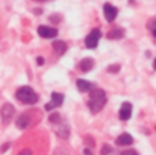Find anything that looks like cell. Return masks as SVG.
Returning a JSON list of instances; mask_svg holds the SVG:
<instances>
[{
    "label": "cell",
    "mask_w": 156,
    "mask_h": 155,
    "mask_svg": "<svg viewBox=\"0 0 156 155\" xmlns=\"http://www.w3.org/2000/svg\"><path fill=\"white\" fill-rule=\"evenodd\" d=\"M12 114H14V108H12V105L6 103V105L2 106V119H3V122H8V120L12 117Z\"/></svg>",
    "instance_id": "10"
},
{
    "label": "cell",
    "mask_w": 156,
    "mask_h": 155,
    "mask_svg": "<svg viewBox=\"0 0 156 155\" xmlns=\"http://www.w3.org/2000/svg\"><path fill=\"white\" fill-rule=\"evenodd\" d=\"M93 65H94V61H93L91 58H85V59H82V61H80V64H79L80 70H83V72L91 70V68H93Z\"/></svg>",
    "instance_id": "11"
},
{
    "label": "cell",
    "mask_w": 156,
    "mask_h": 155,
    "mask_svg": "<svg viewBox=\"0 0 156 155\" xmlns=\"http://www.w3.org/2000/svg\"><path fill=\"white\" fill-rule=\"evenodd\" d=\"M155 70H156V59H155Z\"/></svg>",
    "instance_id": "23"
},
{
    "label": "cell",
    "mask_w": 156,
    "mask_h": 155,
    "mask_svg": "<svg viewBox=\"0 0 156 155\" xmlns=\"http://www.w3.org/2000/svg\"><path fill=\"white\" fill-rule=\"evenodd\" d=\"M111 152V146H108V145H105L103 149H102V155H108Z\"/></svg>",
    "instance_id": "17"
},
{
    "label": "cell",
    "mask_w": 156,
    "mask_h": 155,
    "mask_svg": "<svg viewBox=\"0 0 156 155\" xmlns=\"http://www.w3.org/2000/svg\"><path fill=\"white\" fill-rule=\"evenodd\" d=\"M17 99L21 103H27V105H34V103L38 102V94L30 88V87H21L17 90L15 93Z\"/></svg>",
    "instance_id": "2"
},
{
    "label": "cell",
    "mask_w": 156,
    "mask_h": 155,
    "mask_svg": "<svg viewBox=\"0 0 156 155\" xmlns=\"http://www.w3.org/2000/svg\"><path fill=\"white\" fill-rule=\"evenodd\" d=\"M123 35H124V31L123 29H114V31H111V32H108V38L109 40H118V38H123Z\"/></svg>",
    "instance_id": "14"
},
{
    "label": "cell",
    "mask_w": 156,
    "mask_h": 155,
    "mask_svg": "<svg viewBox=\"0 0 156 155\" xmlns=\"http://www.w3.org/2000/svg\"><path fill=\"white\" fill-rule=\"evenodd\" d=\"M18 155H32V152H30L29 149H24L23 152H20V154H18Z\"/></svg>",
    "instance_id": "19"
},
{
    "label": "cell",
    "mask_w": 156,
    "mask_h": 155,
    "mask_svg": "<svg viewBox=\"0 0 156 155\" xmlns=\"http://www.w3.org/2000/svg\"><path fill=\"white\" fill-rule=\"evenodd\" d=\"M49 122H50L52 125H58V123L62 122V119H61V116H59L58 113H52L50 117H49Z\"/></svg>",
    "instance_id": "15"
},
{
    "label": "cell",
    "mask_w": 156,
    "mask_h": 155,
    "mask_svg": "<svg viewBox=\"0 0 156 155\" xmlns=\"http://www.w3.org/2000/svg\"><path fill=\"white\" fill-rule=\"evenodd\" d=\"M133 143V138H132V135L130 134H121V135H118L117 137V145L118 146H129V145H132Z\"/></svg>",
    "instance_id": "9"
},
{
    "label": "cell",
    "mask_w": 156,
    "mask_h": 155,
    "mask_svg": "<svg viewBox=\"0 0 156 155\" xmlns=\"http://www.w3.org/2000/svg\"><path fill=\"white\" fill-rule=\"evenodd\" d=\"M120 155H138L136 154V151H132V149H127V151H124V152H121Z\"/></svg>",
    "instance_id": "18"
},
{
    "label": "cell",
    "mask_w": 156,
    "mask_h": 155,
    "mask_svg": "<svg viewBox=\"0 0 156 155\" xmlns=\"http://www.w3.org/2000/svg\"><path fill=\"white\" fill-rule=\"evenodd\" d=\"M153 35H155V38H156V29H153Z\"/></svg>",
    "instance_id": "22"
},
{
    "label": "cell",
    "mask_w": 156,
    "mask_h": 155,
    "mask_svg": "<svg viewBox=\"0 0 156 155\" xmlns=\"http://www.w3.org/2000/svg\"><path fill=\"white\" fill-rule=\"evenodd\" d=\"M77 87H79V90L83 91V93L93 90V84L88 82V81H85V79H79V81H77Z\"/></svg>",
    "instance_id": "12"
},
{
    "label": "cell",
    "mask_w": 156,
    "mask_h": 155,
    "mask_svg": "<svg viewBox=\"0 0 156 155\" xmlns=\"http://www.w3.org/2000/svg\"><path fill=\"white\" fill-rule=\"evenodd\" d=\"M83 155H93V152H91L90 149H85V151H83Z\"/></svg>",
    "instance_id": "21"
},
{
    "label": "cell",
    "mask_w": 156,
    "mask_h": 155,
    "mask_svg": "<svg viewBox=\"0 0 156 155\" xmlns=\"http://www.w3.org/2000/svg\"><path fill=\"white\" fill-rule=\"evenodd\" d=\"M50 99H52V101L46 105V109H47V111L61 106V105L64 103V94H61V93H52V98H50Z\"/></svg>",
    "instance_id": "4"
},
{
    "label": "cell",
    "mask_w": 156,
    "mask_h": 155,
    "mask_svg": "<svg viewBox=\"0 0 156 155\" xmlns=\"http://www.w3.org/2000/svg\"><path fill=\"white\" fill-rule=\"evenodd\" d=\"M105 103H106V94H105V91L100 90V88H93L90 91V99H88L90 109L96 114V113H99L103 108Z\"/></svg>",
    "instance_id": "1"
},
{
    "label": "cell",
    "mask_w": 156,
    "mask_h": 155,
    "mask_svg": "<svg viewBox=\"0 0 156 155\" xmlns=\"http://www.w3.org/2000/svg\"><path fill=\"white\" fill-rule=\"evenodd\" d=\"M40 2H43V0H40Z\"/></svg>",
    "instance_id": "24"
},
{
    "label": "cell",
    "mask_w": 156,
    "mask_h": 155,
    "mask_svg": "<svg viewBox=\"0 0 156 155\" xmlns=\"http://www.w3.org/2000/svg\"><path fill=\"white\" fill-rule=\"evenodd\" d=\"M120 70V65H109L108 67V72H111V73H117Z\"/></svg>",
    "instance_id": "16"
},
{
    "label": "cell",
    "mask_w": 156,
    "mask_h": 155,
    "mask_svg": "<svg viewBox=\"0 0 156 155\" xmlns=\"http://www.w3.org/2000/svg\"><path fill=\"white\" fill-rule=\"evenodd\" d=\"M37 62H38V65H43V64H44V58H38Z\"/></svg>",
    "instance_id": "20"
},
{
    "label": "cell",
    "mask_w": 156,
    "mask_h": 155,
    "mask_svg": "<svg viewBox=\"0 0 156 155\" xmlns=\"http://www.w3.org/2000/svg\"><path fill=\"white\" fill-rule=\"evenodd\" d=\"M53 47H55V50L58 52L59 55H62V53L67 52V44L64 41H59V40H55L53 41Z\"/></svg>",
    "instance_id": "13"
},
{
    "label": "cell",
    "mask_w": 156,
    "mask_h": 155,
    "mask_svg": "<svg viewBox=\"0 0 156 155\" xmlns=\"http://www.w3.org/2000/svg\"><path fill=\"white\" fill-rule=\"evenodd\" d=\"M34 111V109H32ZM32 111H29V113H24V114H21L18 119H17V126L20 128V129H24V128H27L29 125H30V122H32Z\"/></svg>",
    "instance_id": "5"
},
{
    "label": "cell",
    "mask_w": 156,
    "mask_h": 155,
    "mask_svg": "<svg viewBox=\"0 0 156 155\" xmlns=\"http://www.w3.org/2000/svg\"><path fill=\"white\" fill-rule=\"evenodd\" d=\"M105 11V18L109 21V23H112L115 18H117V14H118V9L115 8V6H112V5H109V3H106L103 8Z\"/></svg>",
    "instance_id": "6"
},
{
    "label": "cell",
    "mask_w": 156,
    "mask_h": 155,
    "mask_svg": "<svg viewBox=\"0 0 156 155\" xmlns=\"http://www.w3.org/2000/svg\"><path fill=\"white\" fill-rule=\"evenodd\" d=\"M100 31L99 29H93L91 31V34L85 38V44H87V47L88 49H96L97 47V44H99V40H100Z\"/></svg>",
    "instance_id": "3"
},
{
    "label": "cell",
    "mask_w": 156,
    "mask_h": 155,
    "mask_svg": "<svg viewBox=\"0 0 156 155\" xmlns=\"http://www.w3.org/2000/svg\"><path fill=\"white\" fill-rule=\"evenodd\" d=\"M38 34L43 38H55L58 35V31L52 26H40L38 28Z\"/></svg>",
    "instance_id": "7"
},
{
    "label": "cell",
    "mask_w": 156,
    "mask_h": 155,
    "mask_svg": "<svg viewBox=\"0 0 156 155\" xmlns=\"http://www.w3.org/2000/svg\"><path fill=\"white\" fill-rule=\"evenodd\" d=\"M130 114H132V105L129 102L123 103L121 108H120V119L121 120H129L130 119Z\"/></svg>",
    "instance_id": "8"
}]
</instances>
